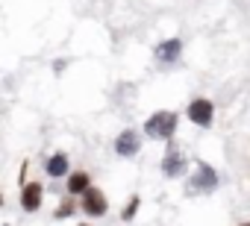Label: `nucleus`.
I'll list each match as a JSON object with an SVG mask.
<instances>
[{
	"instance_id": "nucleus-1",
	"label": "nucleus",
	"mask_w": 250,
	"mask_h": 226,
	"mask_svg": "<svg viewBox=\"0 0 250 226\" xmlns=\"http://www.w3.org/2000/svg\"><path fill=\"white\" fill-rule=\"evenodd\" d=\"M177 130V115L174 112H156V115L145 124V132L150 138H171Z\"/></svg>"
},
{
	"instance_id": "nucleus-2",
	"label": "nucleus",
	"mask_w": 250,
	"mask_h": 226,
	"mask_svg": "<svg viewBox=\"0 0 250 226\" xmlns=\"http://www.w3.org/2000/svg\"><path fill=\"white\" fill-rule=\"evenodd\" d=\"M212 118H215V106H212L209 100H194V103L188 106V121H194V124H200V127H209Z\"/></svg>"
},
{
	"instance_id": "nucleus-3",
	"label": "nucleus",
	"mask_w": 250,
	"mask_h": 226,
	"mask_svg": "<svg viewBox=\"0 0 250 226\" xmlns=\"http://www.w3.org/2000/svg\"><path fill=\"white\" fill-rule=\"evenodd\" d=\"M83 208H85L91 217H100V214H106V197H103V191H97V188H88V191H85V197H83Z\"/></svg>"
},
{
	"instance_id": "nucleus-4",
	"label": "nucleus",
	"mask_w": 250,
	"mask_h": 226,
	"mask_svg": "<svg viewBox=\"0 0 250 226\" xmlns=\"http://www.w3.org/2000/svg\"><path fill=\"white\" fill-rule=\"evenodd\" d=\"M191 185L197 188V191H212L215 185H218V176H215V170L209 168V165H197V176L191 179Z\"/></svg>"
},
{
	"instance_id": "nucleus-5",
	"label": "nucleus",
	"mask_w": 250,
	"mask_h": 226,
	"mask_svg": "<svg viewBox=\"0 0 250 226\" xmlns=\"http://www.w3.org/2000/svg\"><path fill=\"white\" fill-rule=\"evenodd\" d=\"M139 135L133 132V130H127V132H121L118 135V141H115V150H118V156H133L136 150H139Z\"/></svg>"
},
{
	"instance_id": "nucleus-6",
	"label": "nucleus",
	"mask_w": 250,
	"mask_h": 226,
	"mask_svg": "<svg viewBox=\"0 0 250 226\" xmlns=\"http://www.w3.org/2000/svg\"><path fill=\"white\" fill-rule=\"evenodd\" d=\"M21 203H24V208H27V211H36V208H39V203H42V185H36V182L24 185Z\"/></svg>"
},
{
	"instance_id": "nucleus-7",
	"label": "nucleus",
	"mask_w": 250,
	"mask_h": 226,
	"mask_svg": "<svg viewBox=\"0 0 250 226\" xmlns=\"http://www.w3.org/2000/svg\"><path fill=\"white\" fill-rule=\"evenodd\" d=\"M180 47H183V44H180L177 38H168V41H162V44H159L156 56H159L162 62H174V59L180 56Z\"/></svg>"
},
{
	"instance_id": "nucleus-8",
	"label": "nucleus",
	"mask_w": 250,
	"mask_h": 226,
	"mask_svg": "<svg viewBox=\"0 0 250 226\" xmlns=\"http://www.w3.org/2000/svg\"><path fill=\"white\" fill-rule=\"evenodd\" d=\"M183 168H186V159H183L180 153H168V159L162 162V170H165L168 176H177Z\"/></svg>"
},
{
	"instance_id": "nucleus-9",
	"label": "nucleus",
	"mask_w": 250,
	"mask_h": 226,
	"mask_svg": "<svg viewBox=\"0 0 250 226\" xmlns=\"http://www.w3.org/2000/svg\"><path fill=\"white\" fill-rule=\"evenodd\" d=\"M47 173H50V176H65V173H68V159H65L62 153H56V156L47 162Z\"/></svg>"
},
{
	"instance_id": "nucleus-10",
	"label": "nucleus",
	"mask_w": 250,
	"mask_h": 226,
	"mask_svg": "<svg viewBox=\"0 0 250 226\" xmlns=\"http://www.w3.org/2000/svg\"><path fill=\"white\" fill-rule=\"evenodd\" d=\"M68 188H71V194L88 191V176H85V173H74V176H71V182H68Z\"/></svg>"
},
{
	"instance_id": "nucleus-11",
	"label": "nucleus",
	"mask_w": 250,
	"mask_h": 226,
	"mask_svg": "<svg viewBox=\"0 0 250 226\" xmlns=\"http://www.w3.org/2000/svg\"><path fill=\"white\" fill-rule=\"evenodd\" d=\"M74 211H77V206H74V203H62V206H59V211H56V217H68V214H74Z\"/></svg>"
},
{
	"instance_id": "nucleus-12",
	"label": "nucleus",
	"mask_w": 250,
	"mask_h": 226,
	"mask_svg": "<svg viewBox=\"0 0 250 226\" xmlns=\"http://www.w3.org/2000/svg\"><path fill=\"white\" fill-rule=\"evenodd\" d=\"M136 208H139V200L133 197V200H130V206H127V211H124V217H127V220H130V217L136 214Z\"/></svg>"
},
{
	"instance_id": "nucleus-13",
	"label": "nucleus",
	"mask_w": 250,
	"mask_h": 226,
	"mask_svg": "<svg viewBox=\"0 0 250 226\" xmlns=\"http://www.w3.org/2000/svg\"><path fill=\"white\" fill-rule=\"evenodd\" d=\"M247 226H250V223H247Z\"/></svg>"
},
{
	"instance_id": "nucleus-14",
	"label": "nucleus",
	"mask_w": 250,
	"mask_h": 226,
	"mask_svg": "<svg viewBox=\"0 0 250 226\" xmlns=\"http://www.w3.org/2000/svg\"><path fill=\"white\" fill-rule=\"evenodd\" d=\"M83 226H85V223H83Z\"/></svg>"
}]
</instances>
